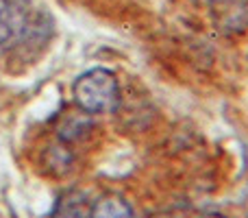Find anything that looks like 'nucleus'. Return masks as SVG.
<instances>
[{
  "label": "nucleus",
  "mask_w": 248,
  "mask_h": 218,
  "mask_svg": "<svg viewBox=\"0 0 248 218\" xmlns=\"http://www.w3.org/2000/svg\"><path fill=\"white\" fill-rule=\"evenodd\" d=\"M153 218H172V216H166V214H157V216H153Z\"/></svg>",
  "instance_id": "7"
},
{
  "label": "nucleus",
  "mask_w": 248,
  "mask_h": 218,
  "mask_svg": "<svg viewBox=\"0 0 248 218\" xmlns=\"http://www.w3.org/2000/svg\"><path fill=\"white\" fill-rule=\"evenodd\" d=\"M194 2H198V4H214V2H218V0H194Z\"/></svg>",
  "instance_id": "5"
},
{
  "label": "nucleus",
  "mask_w": 248,
  "mask_h": 218,
  "mask_svg": "<svg viewBox=\"0 0 248 218\" xmlns=\"http://www.w3.org/2000/svg\"><path fill=\"white\" fill-rule=\"evenodd\" d=\"M74 101L87 114H113L120 107V85L111 70L92 68L74 83Z\"/></svg>",
  "instance_id": "1"
},
{
  "label": "nucleus",
  "mask_w": 248,
  "mask_h": 218,
  "mask_svg": "<svg viewBox=\"0 0 248 218\" xmlns=\"http://www.w3.org/2000/svg\"><path fill=\"white\" fill-rule=\"evenodd\" d=\"M94 203H90V197L81 190H70L57 201L50 218H90Z\"/></svg>",
  "instance_id": "3"
},
{
  "label": "nucleus",
  "mask_w": 248,
  "mask_h": 218,
  "mask_svg": "<svg viewBox=\"0 0 248 218\" xmlns=\"http://www.w3.org/2000/svg\"><path fill=\"white\" fill-rule=\"evenodd\" d=\"M90 218H135L131 205L118 194H107V197L98 199L92 207Z\"/></svg>",
  "instance_id": "4"
},
{
  "label": "nucleus",
  "mask_w": 248,
  "mask_h": 218,
  "mask_svg": "<svg viewBox=\"0 0 248 218\" xmlns=\"http://www.w3.org/2000/svg\"><path fill=\"white\" fill-rule=\"evenodd\" d=\"M26 11L16 7L13 0H0V50L16 42L26 31Z\"/></svg>",
  "instance_id": "2"
},
{
  "label": "nucleus",
  "mask_w": 248,
  "mask_h": 218,
  "mask_svg": "<svg viewBox=\"0 0 248 218\" xmlns=\"http://www.w3.org/2000/svg\"><path fill=\"white\" fill-rule=\"evenodd\" d=\"M202 218H224V216H220V214H207V216H202Z\"/></svg>",
  "instance_id": "6"
}]
</instances>
